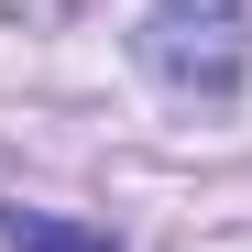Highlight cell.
Wrapping results in <instances>:
<instances>
[{
    "instance_id": "1",
    "label": "cell",
    "mask_w": 252,
    "mask_h": 252,
    "mask_svg": "<svg viewBox=\"0 0 252 252\" xmlns=\"http://www.w3.org/2000/svg\"><path fill=\"white\" fill-rule=\"evenodd\" d=\"M143 55H154V77H176V88H208V99H220L230 77H241V0H154Z\"/></svg>"
},
{
    "instance_id": "2",
    "label": "cell",
    "mask_w": 252,
    "mask_h": 252,
    "mask_svg": "<svg viewBox=\"0 0 252 252\" xmlns=\"http://www.w3.org/2000/svg\"><path fill=\"white\" fill-rule=\"evenodd\" d=\"M11 252H121L88 220H55V208H11Z\"/></svg>"
}]
</instances>
